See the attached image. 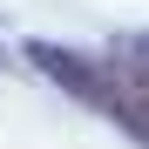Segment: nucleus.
Returning a JSON list of instances; mask_svg holds the SVG:
<instances>
[{"mask_svg": "<svg viewBox=\"0 0 149 149\" xmlns=\"http://www.w3.org/2000/svg\"><path fill=\"white\" fill-rule=\"evenodd\" d=\"M122 88H129V95H136V109L149 115V41L129 47V61H122Z\"/></svg>", "mask_w": 149, "mask_h": 149, "instance_id": "obj_1", "label": "nucleus"}]
</instances>
